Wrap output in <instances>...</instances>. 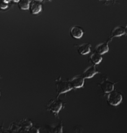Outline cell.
Returning <instances> with one entry per match:
<instances>
[{"instance_id":"obj_1","label":"cell","mask_w":127,"mask_h":133,"mask_svg":"<svg viewBox=\"0 0 127 133\" xmlns=\"http://www.w3.org/2000/svg\"><path fill=\"white\" fill-rule=\"evenodd\" d=\"M55 84L56 87V93L57 98L60 95L63 93L67 92L68 91L73 89L70 81H63L61 79V76L55 80Z\"/></svg>"},{"instance_id":"obj_2","label":"cell","mask_w":127,"mask_h":133,"mask_svg":"<svg viewBox=\"0 0 127 133\" xmlns=\"http://www.w3.org/2000/svg\"><path fill=\"white\" fill-rule=\"evenodd\" d=\"M63 107V102L56 98V99H51L47 105V109L50 111L57 116L58 113Z\"/></svg>"},{"instance_id":"obj_3","label":"cell","mask_w":127,"mask_h":133,"mask_svg":"<svg viewBox=\"0 0 127 133\" xmlns=\"http://www.w3.org/2000/svg\"><path fill=\"white\" fill-rule=\"evenodd\" d=\"M108 94L107 102L111 105H118L122 101L123 96L121 93L118 92V91L113 90Z\"/></svg>"},{"instance_id":"obj_4","label":"cell","mask_w":127,"mask_h":133,"mask_svg":"<svg viewBox=\"0 0 127 133\" xmlns=\"http://www.w3.org/2000/svg\"><path fill=\"white\" fill-rule=\"evenodd\" d=\"M84 79L85 78L83 75H76L73 77L69 81L73 88L77 89V88H80L84 86Z\"/></svg>"},{"instance_id":"obj_5","label":"cell","mask_w":127,"mask_h":133,"mask_svg":"<svg viewBox=\"0 0 127 133\" xmlns=\"http://www.w3.org/2000/svg\"><path fill=\"white\" fill-rule=\"evenodd\" d=\"M99 73H100V71L97 69L96 65H93L86 68V70L83 72L82 75L84 76V78H91Z\"/></svg>"},{"instance_id":"obj_6","label":"cell","mask_w":127,"mask_h":133,"mask_svg":"<svg viewBox=\"0 0 127 133\" xmlns=\"http://www.w3.org/2000/svg\"><path fill=\"white\" fill-rule=\"evenodd\" d=\"M99 85L105 93H109L114 90L115 83L107 79L102 81Z\"/></svg>"},{"instance_id":"obj_7","label":"cell","mask_w":127,"mask_h":133,"mask_svg":"<svg viewBox=\"0 0 127 133\" xmlns=\"http://www.w3.org/2000/svg\"><path fill=\"white\" fill-rule=\"evenodd\" d=\"M125 34V27L122 26H117L113 29L110 33V36L108 38V41L112 40L113 38L114 37H119V36H123Z\"/></svg>"},{"instance_id":"obj_8","label":"cell","mask_w":127,"mask_h":133,"mask_svg":"<svg viewBox=\"0 0 127 133\" xmlns=\"http://www.w3.org/2000/svg\"><path fill=\"white\" fill-rule=\"evenodd\" d=\"M70 35L73 38L76 39H79L84 35V30L81 26L78 25H74L71 26L70 31Z\"/></svg>"},{"instance_id":"obj_9","label":"cell","mask_w":127,"mask_h":133,"mask_svg":"<svg viewBox=\"0 0 127 133\" xmlns=\"http://www.w3.org/2000/svg\"><path fill=\"white\" fill-rule=\"evenodd\" d=\"M42 9V6L39 1H35V0L31 1L29 7L30 12L31 14H37L41 12Z\"/></svg>"},{"instance_id":"obj_10","label":"cell","mask_w":127,"mask_h":133,"mask_svg":"<svg viewBox=\"0 0 127 133\" xmlns=\"http://www.w3.org/2000/svg\"><path fill=\"white\" fill-rule=\"evenodd\" d=\"M91 43H85L83 44H79L78 46L77 50L79 54L81 55H86L88 54L91 52Z\"/></svg>"},{"instance_id":"obj_11","label":"cell","mask_w":127,"mask_h":133,"mask_svg":"<svg viewBox=\"0 0 127 133\" xmlns=\"http://www.w3.org/2000/svg\"><path fill=\"white\" fill-rule=\"evenodd\" d=\"M108 51H109V46H108V41L106 42L99 43L95 48V51L101 55L104 54L105 53L107 52Z\"/></svg>"},{"instance_id":"obj_12","label":"cell","mask_w":127,"mask_h":133,"mask_svg":"<svg viewBox=\"0 0 127 133\" xmlns=\"http://www.w3.org/2000/svg\"><path fill=\"white\" fill-rule=\"evenodd\" d=\"M102 56V55L99 54L98 52L95 51L94 52H93V54L90 56V61H91L94 65H96L99 64L103 59V57Z\"/></svg>"},{"instance_id":"obj_13","label":"cell","mask_w":127,"mask_h":133,"mask_svg":"<svg viewBox=\"0 0 127 133\" xmlns=\"http://www.w3.org/2000/svg\"><path fill=\"white\" fill-rule=\"evenodd\" d=\"M31 2V0H19V1L18 2V6L20 9L22 10L29 9Z\"/></svg>"},{"instance_id":"obj_14","label":"cell","mask_w":127,"mask_h":133,"mask_svg":"<svg viewBox=\"0 0 127 133\" xmlns=\"http://www.w3.org/2000/svg\"><path fill=\"white\" fill-rule=\"evenodd\" d=\"M53 128V130L52 131V132H62V129H63L62 124H61V123H60V124H58L57 126H55V128Z\"/></svg>"},{"instance_id":"obj_15","label":"cell","mask_w":127,"mask_h":133,"mask_svg":"<svg viewBox=\"0 0 127 133\" xmlns=\"http://www.w3.org/2000/svg\"><path fill=\"white\" fill-rule=\"evenodd\" d=\"M125 34L127 35V24L125 26Z\"/></svg>"},{"instance_id":"obj_16","label":"cell","mask_w":127,"mask_h":133,"mask_svg":"<svg viewBox=\"0 0 127 133\" xmlns=\"http://www.w3.org/2000/svg\"><path fill=\"white\" fill-rule=\"evenodd\" d=\"M13 1H14L15 2H19V0H13Z\"/></svg>"},{"instance_id":"obj_17","label":"cell","mask_w":127,"mask_h":133,"mask_svg":"<svg viewBox=\"0 0 127 133\" xmlns=\"http://www.w3.org/2000/svg\"><path fill=\"white\" fill-rule=\"evenodd\" d=\"M35 1H39V2H41V1H42L43 0H35Z\"/></svg>"},{"instance_id":"obj_18","label":"cell","mask_w":127,"mask_h":133,"mask_svg":"<svg viewBox=\"0 0 127 133\" xmlns=\"http://www.w3.org/2000/svg\"><path fill=\"white\" fill-rule=\"evenodd\" d=\"M99 1H102V0H99ZM105 1H108V0H105Z\"/></svg>"},{"instance_id":"obj_19","label":"cell","mask_w":127,"mask_h":133,"mask_svg":"<svg viewBox=\"0 0 127 133\" xmlns=\"http://www.w3.org/2000/svg\"><path fill=\"white\" fill-rule=\"evenodd\" d=\"M0 95H1V92H0Z\"/></svg>"}]
</instances>
